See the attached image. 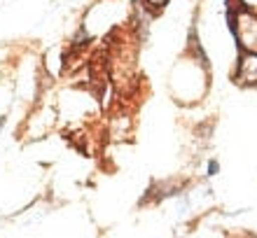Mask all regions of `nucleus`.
<instances>
[{
    "label": "nucleus",
    "mask_w": 257,
    "mask_h": 238,
    "mask_svg": "<svg viewBox=\"0 0 257 238\" xmlns=\"http://www.w3.org/2000/svg\"><path fill=\"white\" fill-rule=\"evenodd\" d=\"M236 35L250 54H257V17L250 12H243L236 21Z\"/></svg>",
    "instance_id": "1"
},
{
    "label": "nucleus",
    "mask_w": 257,
    "mask_h": 238,
    "mask_svg": "<svg viewBox=\"0 0 257 238\" xmlns=\"http://www.w3.org/2000/svg\"><path fill=\"white\" fill-rule=\"evenodd\" d=\"M238 77H241L245 84H257V54L245 56L243 61H241Z\"/></svg>",
    "instance_id": "2"
}]
</instances>
